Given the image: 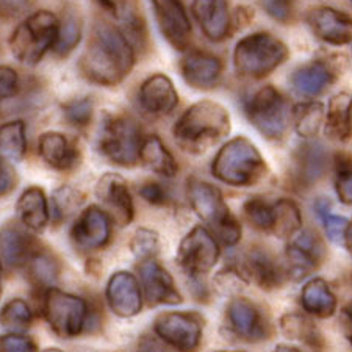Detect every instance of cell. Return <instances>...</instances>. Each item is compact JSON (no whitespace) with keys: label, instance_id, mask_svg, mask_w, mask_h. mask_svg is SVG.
Wrapping results in <instances>:
<instances>
[{"label":"cell","instance_id":"6da1fadb","mask_svg":"<svg viewBox=\"0 0 352 352\" xmlns=\"http://www.w3.org/2000/svg\"><path fill=\"white\" fill-rule=\"evenodd\" d=\"M135 66V49L116 27L99 22L80 58L82 76L91 83L116 87Z\"/></svg>","mask_w":352,"mask_h":352},{"label":"cell","instance_id":"7a4b0ae2","mask_svg":"<svg viewBox=\"0 0 352 352\" xmlns=\"http://www.w3.org/2000/svg\"><path fill=\"white\" fill-rule=\"evenodd\" d=\"M230 115L213 100L191 105L174 126V140L188 154H204L230 133Z\"/></svg>","mask_w":352,"mask_h":352},{"label":"cell","instance_id":"3957f363","mask_svg":"<svg viewBox=\"0 0 352 352\" xmlns=\"http://www.w3.org/2000/svg\"><path fill=\"white\" fill-rule=\"evenodd\" d=\"M214 177L230 186H252L266 175V163L252 141L244 136L227 141L212 164Z\"/></svg>","mask_w":352,"mask_h":352},{"label":"cell","instance_id":"277c9868","mask_svg":"<svg viewBox=\"0 0 352 352\" xmlns=\"http://www.w3.org/2000/svg\"><path fill=\"white\" fill-rule=\"evenodd\" d=\"M192 210L204 223L212 227L213 235L226 246H235L241 240V224L227 207L221 191L212 184L192 179L188 184Z\"/></svg>","mask_w":352,"mask_h":352},{"label":"cell","instance_id":"5b68a950","mask_svg":"<svg viewBox=\"0 0 352 352\" xmlns=\"http://www.w3.org/2000/svg\"><path fill=\"white\" fill-rule=\"evenodd\" d=\"M60 21L50 11H36L16 27L10 38L14 58L25 66H36L54 49Z\"/></svg>","mask_w":352,"mask_h":352},{"label":"cell","instance_id":"8992f818","mask_svg":"<svg viewBox=\"0 0 352 352\" xmlns=\"http://www.w3.org/2000/svg\"><path fill=\"white\" fill-rule=\"evenodd\" d=\"M288 47L271 33L258 32L238 41L234 65L238 76L262 78L283 65L288 58Z\"/></svg>","mask_w":352,"mask_h":352},{"label":"cell","instance_id":"52a82bcc","mask_svg":"<svg viewBox=\"0 0 352 352\" xmlns=\"http://www.w3.org/2000/svg\"><path fill=\"white\" fill-rule=\"evenodd\" d=\"M143 138L136 121L129 116H107L100 129L99 149L111 163L132 168L140 162Z\"/></svg>","mask_w":352,"mask_h":352},{"label":"cell","instance_id":"ba28073f","mask_svg":"<svg viewBox=\"0 0 352 352\" xmlns=\"http://www.w3.org/2000/svg\"><path fill=\"white\" fill-rule=\"evenodd\" d=\"M246 116L265 138L277 141L285 136L293 110H289L288 100L280 91L268 85L248 100Z\"/></svg>","mask_w":352,"mask_h":352},{"label":"cell","instance_id":"9c48e42d","mask_svg":"<svg viewBox=\"0 0 352 352\" xmlns=\"http://www.w3.org/2000/svg\"><path fill=\"white\" fill-rule=\"evenodd\" d=\"M43 311L45 321L60 338L80 335L88 320L87 300L50 287L44 292Z\"/></svg>","mask_w":352,"mask_h":352},{"label":"cell","instance_id":"30bf717a","mask_svg":"<svg viewBox=\"0 0 352 352\" xmlns=\"http://www.w3.org/2000/svg\"><path fill=\"white\" fill-rule=\"evenodd\" d=\"M219 258V246L212 232L197 226L182 240L177 263L186 274L201 277L214 268Z\"/></svg>","mask_w":352,"mask_h":352},{"label":"cell","instance_id":"8fae6325","mask_svg":"<svg viewBox=\"0 0 352 352\" xmlns=\"http://www.w3.org/2000/svg\"><path fill=\"white\" fill-rule=\"evenodd\" d=\"M326 258V246L315 230H302L288 244L283 271L288 279L302 280L320 268Z\"/></svg>","mask_w":352,"mask_h":352},{"label":"cell","instance_id":"7c38bea8","mask_svg":"<svg viewBox=\"0 0 352 352\" xmlns=\"http://www.w3.org/2000/svg\"><path fill=\"white\" fill-rule=\"evenodd\" d=\"M157 337L179 351L196 349L202 338V320L192 311H166L154 322Z\"/></svg>","mask_w":352,"mask_h":352},{"label":"cell","instance_id":"4fadbf2b","mask_svg":"<svg viewBox=\"0 0 352 352\" xmlns=\"http://www.w3.org/2000/svg\"><path fill=\"white\" fill-rule=\"evenodd\" d=\"M162 35L175 50H186L191 43V22L180 0H152Z\"/></svg>","mask_w":352,"mask_h":352},{"label":"cell","instance_id":"5bb4252c","mask_svg":"<svg viewBox=\"0 0 352 352\" xmlns=\"http://www.w3.org/2000/svg\"><path fill=\"white\" fill-rule=\"evenodd\" d=\"M111 236V217L98 206L85 208L71 229V238L82 251L104 248Z\"/></svg>","mask_w":352,"mask_h":352},{"label":"cell","instance_id":"9a60e30c","mask_svg":"<svg viewBox=\"0 0 352 352\" xmlns=\"http://www.w3.org/2000/svg\"><path fill=\"white\" fill-rule=\"evenodd\" d=\"M138 272L146 300L151 305H177L184 300L173 276L154 258L141 260Z\"/></svg>","mask_w":352,"mask_h":352},{"label":"cell","instance_id":"2e32d148","mask_svg":"<svg viewBox=\"0 0 352 352\" xmlns=\"http://www.w3.org/2000/svg\"><path fill=\"white\" fill-rule=\"evenodd\" d=\"M227 321L238 338L255 343L268 338V322L257 305L236 296L227 305Z\"/></svg>","mask_w":352,"mask_h":352},{"label":"cell","instance_id":"e0dca14e","mask_svg":"<svg viewBox=\"0 0 352 352\" xmlns=\"http://www.w3.org/2000/svg\"><path fill=\"white\" fill-rule=\"evenodd\" d=\"M96 196L110 210V217L118 226L124 227L132 223L135 217L133 199L127 182L121 175L113 173L102 175L96 186Z\"/></svg>","mask_w":352,"mask_h":352},{"label":"cell","instance_id":"ac0fdd59","mask_svg":"<svg viewBox=\"0 0 352 352\" xmlns=\"http://www.w3.org/2000/svg\"><path fill=\"white\" fill-rule=\"evenodd\" d=\"M105 298L113 314L121 318L136 316L143 307L140 282L129 271H118L110 277Z\"/></svg>","mask_w":352,"mask_h":352},{"label":"cell","instance_id":"d6986e66","mask_svg":"<svg viewBox=\"0 0 352 352\" xmlns=\"http://www.w3.org/2000/svg\"><path fill=\"white\" fill-rule=\"evenodd\" d=\"M311 32L327 44L343 45L352 41V16L343 11L318 7L307 16Z\"/></svg>","mask_w":352,"mask_h":352},{"label":"cell","instance_id":"ffe728a7","mask_svg":"<svg viewBox=\"0 0 352 352\" xmlns=\"http://www.w3.org/2000/svg\"><path fill=\"white\" fill-rule=\"evenodd\" d=\"M294 179L302 188H310L324 177L329 168V152L320 141H307L293 154Z\"/></svg>","mask_w":352,"mask_h":352},{"label":"cell","instance_id":"44dd1931","mask_svg":"<svg viewBox=\"0 0 352 352\" xmlns=\"http://www.w3.org/2000/svg\"><path fill=\"white\" fill-rule=\"evenodd\" d=\"M184 80L196 89H212L219 82L223 63L213 54L202 50H190L180 61Z\"/></svg>","mask_w":352,"mask_h":352},{"label":"cell","instance_id":"7402d4cb","mask_svg":"<svg viewBox=\"0 0 352 352\" xmlns=\"http://www.w3.org/2000/svg\"><path fill=\"white\" fill-rule=\"evenodd\" d=\"M138 99L143 110L154 116L169 115L179 105L177 89L164 74H154L146 78L140 88Z\"/></svg>","mask_w":352,"mask_h":352},{"label":"cell","instance_id":"603a6c76","mask_svg":"<svg viewBox=\"0 0 352 352\" xmlns=\"http://www.w3.org/2000/svg\"><path fill=\"white\" fill-rule=\"evenodd\" d=\"M192 14L210 41L219 43L230 33V14L227 0H192Z\"/></svg>","mask_w":352,"mask_h":352},{"label":"cell","instance_id":"cb8c5ba5","mask_svg":"<svg viewBox=\"0 0 352 352\" xmlns=\"http://www.w3.org/2000/svg\"><path fill=\"white\" fill-rule=\"evenodd\" d=\"M243 271L249 280L262 289H272L282 285L285 279L283 266L276 262V258L263 248H251L243 262Z\"/></svg>","mask_w":352,"mask_h":352},{"label":"cell","instance_id":"d4e9b609","mask_svg":"<svg viewBox=\"0 0 352 352\" xmlns=\"http://www.w3.org/2000/svg\"><path fill=\"white\" fill-rule=\"evenodd\" d=\"M38 249L35 240L16 224H7L0 229V255L11 268L25 266L27 260Z\"/></svg>","mask_w":352,"mask_h":352},{"label":"cell","instance_id":"484cf974","mask_svg":"<svg viewBox=\"0 0 352 352\" xmlns=\"http://www.w3.org/2000/svg\"><path fill=\"white\" fill-rule=\"evenodd\" d=\"M335 74L324 61H311L299 67L292 76V87L294 93L302 98H318L331 87Z\"/></svg>","mask_w":352,"mask_h":352},{"label":"cell","instance_id":"4316f807","mask_svg":"<svg viewBox=\"0 0 352 352\" xmlns=\"http://www.w3.org/2000/svg\"><path fill=\"white\" fill-rule=\"evenodd\" d=\"M38 154L50 168L67 171L78 163V151L60 132L43 133L38 141Z\"/></svg>","mask_w":352,"mask_h":352},{"label":"cell","instance_id":"83f0119b","mask_svg":"<svg viewBox=\"0 0 352 352\" xmlns=\"http://www.w3.org/2000/svg\"><path fill=\"white\" fill-rule=\"evenodd\" d=\"M326 136L333 141H348L352 135V94L340 93L329 102L324 119Z\"/></svg>","mask_w":352,"mask_h":352},{"label":"cell","instance_id":"f1b7e54d","mask_svg":"<svg viewBox=\"0 0 352 352\" xmlns=\"http://www.w3.org/2000/svg\"><path fill=\"white\" fill-rule=\"evenodd\" d=\"M140 162L149 169V171L160 174L163 177L171 179L179 171V164L174 155L164 146L160 136L149 135L143 140L140 149Z\"/></svg>","mask_w":352,"mask_h":352},{"label":"cell","instance_id":"f546056e","mask_svg":"<svg viewBox=\"0 0 352 352\" xmlns=\"http://www.w3.org/2000/svg\"><path fill=\"white\" fill-rule=\"evenodd\" d=\"M18 213L21 223L27 229L41 232L50 219L49 204L44 191L38 186H32L22 192L18 201Z\"/></svg>","mask_w":352,"mask_h":352},{"label":"cell","instance_id":"4dcf8cb0","mask_svg":"<svg viewBox=\"0 0 352 352\" xmlns=\"http://www.w3.org/2000/svg\"><path fill=\"white\" fill-rule=\"evenodd\" d=\"M300 304L307 314L316 318H329L337 310V298L324 279H311L300 293Z\"/></svg>","mask_w":352,"mask_h":352},{"label":"cell","instance_id":"1f68e13d","mask_svg":"<svg viewBox=\"0 0 352 352\" xmlns=\"http://www.w3.org/2000/svg\"><path fill=\"white\" fill-rule=\"evenodd\" d=\"M280 329L283 335L289 340H296L310 348H324V340L320 329L310 318L300 314H287L280 318Z\"/></svg>","mask_w":352,"mask_h":352},{"label":"cell","instance_id":"d6a6232c","mask_svg":"<svg viewBox=\"0 0 352 352\" xmlns=\"http://www.w3.org/2000/svg\"><path fill=\"white\" fill-rule=\"evenodd\" d=\"M25 268L30 282L38 288H44V292L55 285L61 270L58 260L50 252L41 251L39 248L27 260Z\"/></svg>","mask_w":352,"mask_h":352},{"label":"cell","instance_id":"836d02e7","mask_svg":"<svg viewBox=\"0 0 352 352\" xmlns=\"http://www.w3.org/2000/svg\"><path fill=\"white\" fill-rule=\"evenodd\" d=\"M326 119L324 105L321 102H302L293 109L294 129L302 138H314L320 132Z\"/></svg>","mask_w":352,"mask_h":352},{"label":"cell","instance_id":"e575fe53","mask_svg":"<svg viewBox=\"0 0 352 352\" xmlns=\"http://www.w3.org/2000/svg\"><path fill=\"white\" fill-rule=\"evenodd\" d=\"M272 208H274V223L271 234L279 238H292L302 229V214L293 201L280 199L272 204Z\"/></svg>","mask_w":352,"mask_h":352},{"label":"cell","instance_id":"d590c367","mask_svg":"<svg viewBox=\"0 0 352 352\" xmlns=\"http://www.w3.org/2000/svg\"><path fill=\"white\" fill-rule=\"evenodd\" d=\"M25 154V124L22 121H11L0 126V155L13 162H21Z\"/></svg>","mask_w":352,"mask_h":352},{"label":"cell","instance_id":"8d00e7d4","mask_svg":"<svg viewBox=\"0 0 352 352\" xmlns=\"http://www.w3.org/2000/svg\"><path fill=\"white\" fill-rule=\"evenodd\" d=\"M82 36V24L80 19L76 13L67 11L65 14L63 21L60 22L58 28V36L54 45V52L58 56H67L74 49L77 47V44L80 43Z\"/></svg>","mask_w":352,"mask_h":352},{"label":"cell","instance_id":"74e56055","mask_svg":"<svg viewBox=\"0 0 352 352\" xmlns=\"http://www.w3.org/2000/svg\"><path fill=\"white\" fill-rule=\"evenodd\" d=\"M315 210L318 217L324 224L327 238L333 244H344L346 230H348L349 219L332 213V204L326 197H318L315 202Z\"/></svg>","mask_w":352,"mask_h":352},{"label":"cell","instance_id":"f35d334b","mask_svg":"<svg viewBox=\"0 0 352 352\" xmlns=\"http://www.w3.org/2000/svg\"><path fill=\"white\" fill-rule=\"evenodd\" d=\"M33 321V311L22 299H11L0 310V324L13 331L27 329Z\"/></svg>","mask_w":352,"mask_h":352},{"label":"cell","instance_id":"ab89813d","mask_svg":"<svg viewBox=\"0 0 352 352\" xmlns=\"http://www.w3.org/2000/svg\"><path fill=\"white\" fill-rule=\"evenodd\" d=\"M243 210L248 221L254 227L271 234L272 223H274V208H272V204L266 202L263 197H251L249 201L244 202Z\"/></svg>","mask_w":352,"mask_h":352},{"label":"cell","instance_id":"60d3db41","mask_svg":"<svg viewBox=\"0 0 352 352\" xmlns=\"http://www.w3.org/2000/svg\"><path fill=\"white\" fill-rule=\"evenodd\" d=\"M83 202V195L71 186H61L52 196V214L56 223L66 219L74 210L80 207Z\"/></svg>","mask_w":352,"mask_h":352},{"label":"cell","instance_id":"b9f144b4","mask_svg":"<svg viewBox=\"0 0 352 352\" xmlns=\"http://www.w3.org/2000/svg\"><path fill=\"white\" fill-rule=\"evenodd\" d=\"M248 283L249 279L244 274L243 268L238 270L235 266H229V268L219 271L213 280L214 288L224 296H236L241 289L246 288Z\"/></svg>","mask_w":352,"mask_h":352},{"label":"cell","instance_id":"7bdbcfd3","mask_svg":"<svg viewBox=\"0 0 352 352\" xmlns=\"http://www.w3.org/2000/svg\"><path fill=\"white\" fill-rule=\"evenodd\" d=\"M160 249V238L155 230L138 229L130 240V251L140 260L154 258Z\"/></svg>","mask_w":352,"mask_h":352},{"label":"cell","instance_id":"ee69618b","mask_svg":"<svg viewBox=\"0 0 352 352\" xmlns=\"http://www.w3.org/2000/svg\"><path fill=\"white\" fill-rule=\"evenodd\" d=\"M93 111H94V104L89 98H82V99H74L63 107L65 119L74 127L83 129L89 126L91 119H93Z\"/></svg>","mask_w":352,"mask_h":352},{"label":"cell","instance_id":"f6af8a7d","mask_svg":"<svg viewBox=\"0 0 352 352\" xmlns=\"http://www.w3.org/2000/svg\"><path fill=\"white\" fill-rule=\"evenodd\" d=\"M36 349V343L30 337H25V335H0V352H33Z\"/></svg>","mask_w":352,"mask_h":352},{"label":"cell","instance_id":"bcb514c9","mask_svg":"<svg viewBox=\"0 0 352 352\" xmlns=\"http://www.w3.org/2000/svg\"><path fill=\"white\" fill-rule=\"evenodd\" d=\"M19 88V77L14 69L8 66H0V104L3 100L18 93Z\"/></svg>","mask_w":352,"mask_h":352},{"label":"cell","instance_id":"7dc6e473","mask_svg":"<svg viewBox=\"0 0 352 352\" xmlns=\"http://www.w3.org/2000/svg\"><path fill=\"white\" fill-rule=\"evenodd\" d=\"M140 196L144 199L146 202L152 204V206H166L169 202V192L164 188L163 185L155 184V182H149V184H144L138 190Z\"/></svg>","mask_w":352,"mask_h":352},{"label":"cell","instance_id":"c3c4849f","mask_svg":"<svg viewBox=\"0 0 352 352\" xmlns=\"http://www.w3.org/2000/svg\"><path fill=\"white\" fill-rule=\"evenodd\" d=\"M335 190L340 201L343 204L352 206V169L351 168H342L337 173L335 177Z\"/></svg>","mask_w":352,"mask_h":352},{"label":"cell","instance_id":"681fc988","mask_svg":"<svg viewBox=\"0 0 352 352\" xmlns=\"http://www.w3.org/2000/svg\"><path fill=\"white\" fill-rule=\"evenodd\" d=\"M263 7L271 18L288 22L293 14V0H263Z\"/></svg>","mask_w":352,"mask_h":352},{"label":"cell","instance_id":"f907efd6","mask_svg":"<svg viewBox=\"0 0 352 352\" xmlns=\"http://www.w3.org/2000/svg\"><path fill=\"white\" fill-rule=\"evenodd\" d=\"M16 171L5 157L0 155V196H7L16 186Z\"/></svg>","mask_w":352,"mask_h":352},{"label":"cell","instance_id":"816d5d0a","mask_svg":"<svg viewBox=\"0 0 352 352\" xmlns=\"http://www.w3.org/2000/svg\"><path fill=\"white\" fill-rule=\"evenodd\" d=\"M30 8V0H0V18L16 19Z\"/></svg>","mask_w":352,"mask_h":352},{"label":"cell","instance_id":"f5cc1de1","mask_svg":"<svg viewBox=\"0 0 352 352\" xmlns=\"http://www.w3.org/2000/svg\"><path fill=\"white\" fill-rule=\"evenodd\" d=\"M98 2L104 7L109 13H111L115 18L119 21L126 14V11L129 10L130 3L127 0H98Z\"/></svg>","mask_w":352,"mask_h":352},{"label":"cell","instance_id":"db71d44e","mask_svg":"<svg viewBox=\"0 0 352 352\" xmlns=\"http://www.w3.org/2000/svg\"><path fill=\"white\" fill-rule=\"evenodd\" d=\"M342 329L346 340L352 344V300L342 310Z\"/></svg>","mask_w":352,"mask_h":352},{"label":"cell","instance_id":"11a10c76","mask_svg":"<svg viewBox=\"0 0 352 352\" xmlns=\"http://www.w3.org/2000/svg\"><path fill=\"white\" fill-rule=\"evenodd\" d=\"M344 246L348 249V252L352 255V221H349L348 230H346V236H344Z\"/></svg>","mask_w":352,"mask_h":352},{"label":"cell","instance_id":"9f6ffc18","mask_svg":"<svg viewBox=\"0 0 352 352\" xmlns=\"http://www.w3.org/2000/svg\"><path fill=\"white\" fill-rule=\"evenodd\" d=\"M2 262H0V298H2Z\"/></svg>","mask_w":352,"mask_h":352},{"label":"cell","instance_id":"6f0895ef","mask_svg":"<svg viewBox=\"0 0 352 352\" xmlns=\"http://www.w3.org/2000/svg\"><path fill=\"white\" fill-rule=\"evenodd\" d=\"M351 2H352V0H351Z\"/></svg>","mask_w":352,"mask_h":352}]
</instances>
